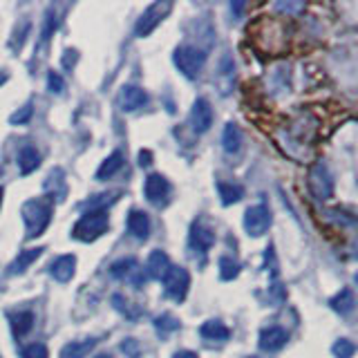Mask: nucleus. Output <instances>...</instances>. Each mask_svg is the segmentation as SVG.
Masks as SVG:
<instances>
[{
    "label": "nucleus",
    "mask_w": 358,
    "mask_h": 358,
    "mask_svg": "<svg viewBox=\"0 0 358 358\" xmlns=\"http://www.w3.org/2000/svg\"><path fill=\"white\" fill-rule=\"evenodd\" d=\"M52 213H54V197H36V200H29L23 204L21 215L27 226L29 240L43 235V231L52 222Z\"/></svg>",
    "instance_id": "obj_1"
},
{
    "label": "nucleus",
    "mask_w": 358,
    "mask_h": 358,
    "mask_svg": "<svg viewBox=\"0 0 358 358\" xmlns=\"http://www.w3.org/2000/svg\"><path fill=\"white\" fill-rule=\"evenodd\" d=\"M110 226L108 220V211H87L81 220H78L72 228V237L81 242H94L99 240Z\"/></svg>",
    "instance_id": "obj_2"
},
{
    "label": "nucleus",
    "mask_w": 358,
    "mask_h": 358,
    "mask_svg": "<svg viewBox=\"0 0 358 358\" xmlns=\"http://www.w3.org/2000/svg\"><path fill=\"white\" fill-rule=\"evenodd\" d=\"M173 63L186 78H197L206 65V54L195 45H179L173 54Z\"/></svg>",
    "instance_id": "obj_3"
},
{
    "label": "nucleus",
    "mask_w": 358,
    "mask_h": 358,
    "mask_svg": "<svg viewBox=\"0 0 358 358\" xmlns=\"http://www.w3.org/2000/svg\"><path fill=\"white\" fill-rule=\"evenodd\" d=\"M307 186H309V193L316 197V200H330L334 195V179H332V173L327 164L323 162H316L312 168H309V175H307Z\"/></svg>",
    "instance_id": "obj_4"
},
{
    "label": "nucleus",
    "mask_w": 358,
    "mask_h": 358,
    "mask_svg": "<svg viewBox=\"0 0 358 358\" xmlns=\"http://www.w3.org/2000/svg\"><path fill=\"white\" fill-rule=\"evenodd\" d=\"M171 9H173V3H168V0H164V3H162V0H159V3H153L142 14V18L137 21V25H135V36L144 38L148 34H153L155 29H157V25L162 23L168 14H171Z\"/></svg>",
    "instance_id": "obj_5"
},
{
    "label": "nucleus",
    "mask_w": 358,
    "mask_h": 358,
    "mask_svg": "<svg viewBox=\"0 0 358 358\" xmlns=\"http://www.w3.org/2000/svg\"><path fill=\"white\" fill-rule=\"evenodd\" d=\"M162 280H164L166 296H171L173 300L182 302L188 293V287H191V275H188L186 268L184 266H171Z\"/></svg>",
    "instance_id": "obj_6"
},
{
    "label": "nucleus",
    "mask_w": 358,
    "mask_h": 358,
    "mask_svg": "<svg viewBox=\"0 0 358 358\" xmlns=\"http://www.w3.org/2000/svg\"><path fill=\"white\" fill-rule=\"evenodd\" d=\"M271 222H273L271 208L264 204H255L244 213V228H246V233L253 237L264 235L268 231V226H271Z\"/></svg>",
    "instance_id": "obj_7"
},
{
    "label": "nucleus",
    "mask_w": 358,
    "mask_h": 358,
    "mask_svg": "<svg viewBox=\"0 0 358 358\" xmlns=\"http://www.w3.org/2000/svg\"><path fill=\"white\" fill-rule=\"evenodd\" d=\"M144 195L153 206H164L168 202V195H171V184H168V179L164 175L153 173L144 182Z\"/></svg>",
    "instance_id": "obj_8"
},
{
    "label": "nucleus",
    "mask_w": 358,
    "mask_h": 358,
    "mask_svg": "<svg viewBox=\"0 0 358 358\" xmlns=\"http://www.w3.org/2000/svg\"><path fill=\"white\" fill-rule=\"evenodd\" d=\"M215 244V228L206 220H197L191 226V248L195 253H208Z\"/></svg>",
    "instance_id": "obj_9"
},
{
    "label": "nucleus",
    "mask_w": 358,
    "mask_h": 358,
    "mask_svg": "<svg viewBox=\"0 0 358 358\" xmlns=\"http://www.w3.org/2000/svg\"><path fill=\"white\" fill-rule=\"evenodd\" d=\"M191 123H193V130L197 135H204L211 130L213 126V108L208 103V99H197L193 103V110H191Z\"/></svg>",
    "instance_id": "obj_10"
},
{
    "label": "nucleus",
    "mask_w": 358,
    "mask_h": 358,
    "mask_svg": "<svg viewBox=\"0 0 358 358\" xmlns=\"http://www.w3.org/2000/svg\"><path fill=\"white\" fill-rule=\"evenodd\" d=\"M119 105H121L123 112H135L142 110L148 105V94L146 90L137 87V85H126L121 92H119Z\"/></svg>",
    "instance_id": "obj_11"
},
{
    "label": "nucleus",
    "mask_w": 358,
    "mask_h": 358,
    "mask_svg": "<svg viewBox=\"0 0 358 358\" xmlns=\"http://www.w3.org/2000/svg\"><path fill=\"white\" fill-rule=\"evenodd\" d=\"M287 341H289V334H287L282 327H266V330H262L260 334V347L264 352H278L282 350V347L287 345Z\"/></svg>",
    "instance_id": "obj_12"
},
{
    "label": "nucleus",
    "mask_w": 358,
    "mask_h": 358,
    "mask_svg": "<svg viewBox=\"0 0 358 358\" xmlns=\"http://www.w3.org/2000/svg\"><path fill=\"white\" fill-rule=\"evenodd\" d=\"M74 268H76V257L74 255H61L49 264V275L58 282H67V280H72Z\"/></svg>",
    "instance_id": "obj_13"
},
{
    "label": "nucleus",
    "mask_w": 358,
    "mask_h": 358,
    "mask_svg": "<svg viewBox=\"0 0 358 358\" xmlns=\"http://www.w3.org/2000/svg\"><path fill=\"white\" fill-rule=\"evenodd\" d=\"M128 233L137 237V240H146L148 233H151V217H148L144 211L133 208L130 215H128Z\"/></svg>",
    "instance_id": "obj_14"
},
{
    "label": "nucleus",
    "mask_w": 358,
    "mask_h": 358,
    "mask_svg": "<svg viewBox=\"0 0 358 358\" xmlns=\"http://www.w3.org/2000/svg\"><path fill=\"white\" fill-rule=\"evenodd\" d=\"M200 336L204 341H213V343H224L231 338V330L222 323V321H206L200 327Z\"/></svg>",
    "instance_id": "obj_15"
},
{
    "label": "nucleus",
    "mask_w": 358,
    "mask_h": 358,
    "mask_svg": "<svg viewBox=\"0 0 358 358\" xmlns=\"http://www.w3.org/2000/svg\"><path fill=\"white\" fill-rule=\"evenodd\" d=\"M96 347V338H83V341H72L61 350V358H85Z\"/></svg>",
    "instance_id": "obj_16"
},
{
    "label": "nucleus",
    "mask_w": 358,
    "mask_h": 358,
    "mask_svg": "<svg viewBox=\"0 0 358 358\" xmlns=\"http://www.w3.org/2000/svg\"><path fill=\"white\" fill-rule=\"evenodd\" d=\"M43 251H45V248H41V246H36V248H25V251H21V253H18L16 260H14L12 264H9V275L23 273L29 264L36 262L38 257H41Z\"/></svg>",
    "instance_id": "obj_17"
},
{
    "label": "nucleus",
    "mask_w": 358,
    "mask_h": 358,
    "mask_svg": "<svg viewBox=\"0 0 358 358\" xmlns=\"http://www.w3.org/2000/svg\"><path fill=\"white\" fill-rule=\"evenodd\" d=\"M168 268H171V260H168V255L164 251H153L151 257H148V264H146L148 275L157 278V280H162Z\"/></svg>",
    "instance_id": "obj_18"
},
{
    "label": "nucleus",
    "mask_w": 358,
    "mask_h": 358,
    "mask_svg": "<svg viewBox=\"0 0 358 358\" xmlns=\"http://www.w3.org/2000/svg\"><path fill=\"white\" fill-rule=\"evenodd\" d=\"M41 166V155L34 146H23L21 153H18V168H21L23 175L34 173L36 168Z\"/></svg>",
    "instance_id": "obj_19"
},
{
    "label": "nucleus",
    "mask_w": 358,
    "mask_h": 358,
    "mask_svg": "<svg viewBox=\"0 0 358 358\" xmlns=\"http://www.w3.org/2000/svg\"><path fill=\"white\" fill-rule=\"evenodd\" d=\"M222 146L228 155H237L242 148V130L235 123H226L222 133Z\"/></svg>",
    "instance_id": "obj_20"
},
{
    "label": "nucleus",
    "mask_w": 358,
    "mask_h": 358,
    "mask_svg": "<svg viewBox=\"0 0 358 358\" xmlns=\"http://www.w3.org/2000/svg\"><path fill=\"white\" fill-rule=\"evenodd\" d=\"M9 321H12V330H14V336L16 338H23L32 332L34 327V314L32 312H18V314H12L9 316Z\"/></svg>",
    "instance_id": "obj_21"
},
{
    "label": "nucleus",
    "mask_w": 358,
    "mask_h": 358,
    "mask_svg": "<svg viewBox=\"0 0 358 358\" xmlns=\"http://www.w3.org/2000/svg\"><path fill=\"white\" fill-rule=\"evenodd\" d=\"M121 166H123V153L121 151H117L112 153L110 157L105 159V162L99 166V171H96V179H110L112 175H117L119 171H121Z\"/></svg>",
    "instance_id": "obj_22"
},
{
    "label": "nucleus",
    "mask_w": 358,
    "mask_h": 358,
    "mask_svg": "<svg viewBox=\"0 0 358 358\" xmlns=\"http://www.w3.org/2000/svg\"><path fill=\"white\" fill-rule=\"evenodd\" d=\"M330 305H332V309L338 312L341 316H350L354 312V307H356L352 289H341V293H336L330 300Z\"/></svg>",
    "instance_id": "obj_23"
},
{
    "label": "nucleus",
    "mask_w": 358,
    "mask_h": 358,
    "mask_svg": "<svg viewBox=\"0 0 358 358\" xmlns=\"http://www.w3.org/2000/svg\"><path fill=\"white\" fill-rule=\"evenodd\" d=\"M217 193L222 197V204H235L244 197V188L240 184H226V182H217Z\"/></svg>",
    "instance_id": "obj_24"
},
{
    "label": "nucleus",
    "mask_w": 358,
    "mask_h": 358,
    "mask_svg": "<svg viewBox=\"0 0 358 358\" xmlns=\"http://www.w3.org/2000/svg\"><path fill=\"white\" fill-rule=\"evenodd\" d=\"M29 32H32V23H29L27 18H23V21L18 23L16 29H14V36H12V41H9V47H12L14 52H18V49L23 47V43H25V38H27Z\"/></svg>",
    "instance_id": "obj_25"
},
{
    "label": "nucleus",
    "mask_w": 358,
    "mask_h": 358,
    "mask_svg": "<svg viewBox=\"0 0 358 358\" xmlns=\"http://www.w3.org/2000/svg\"><path fill=\"white\" fill-rule=\"evenodd\" d=\"M137 268V260L135 257H123V260H119L110 266V275L114 278H126V275H130L133 271Z\"/></svg>",
    "instance_id": "obj_26"
},
{
    "label": "nucleus",
    "mask_w": 358,
    "mask_h": 358,
    "mask_svg": "<svg viewBox=\"0 0 358 358\" xmlns=\"http://www.w3.org/2000/svg\"><path fill=\"white\" fill-rule=\"evenodd\" d=\"M155 327H157V332L171 334V332L179 330V321H177L175 316H171V314H164V316H157L155 318Z\"/></svg>",
    "instance_id": "obj_27"
},
{
    "label": "nucleus",
    "mask_w": 358,
    "mask_h": 358,
    "mask_svg": "<svg viewBox=\"0 0 358 358\" xmlns=\"http://www.w3.org/2000/svg\"><path fill=\"white\" fill-rule=\"evenodd\" d=\"M237 273H240V264L231 257H222L220 260V278L222 280H235Z\"/></svg>",
    "instance_id": "obj_28"
},
{
    "label": "nucleus",
    "mask_w": 358,
    "mask_h": 358,
    "mask_svg": "<svg viewBox=\"0 0 358 358\" xmlns=\"http://www.w3.org/2000/svg\"><path fill=\"white\" fill-rule=\"evenodd\" d=\"M356 352V345L352 341H347V338H341V341H336L334 347H332V354L336 358H352Z\"/></svg>",
    "instance_id": "obj_29"
},
{
    "label": "nucleus",
    "mask_w": 358,
    "mask_h": 358,
    "mask_svg": "<svg viewBox=\"0 0 358 358\" xmlns=\"http://www.w3.org/2000/svg\"><path fill=\"white\" fill-rule=\"evenodd\" d=\"M56 27H58V18L54 14V9H49L47 16H45V27H43V34H41V41L47 43L49 38H52V34L56 32Z\"/></svg>",
    "instance_id": "obj_30"
},
{
    "label": "nucleus",
    "mask_w": 358,
    "mask_h": 358,
    "mask_svg": "<svg viewBox=\"0 0 358 358\" xmlns=\"http://www.w3.org/2000/svg\"><path fill=\"white\" fill-rule=\"evenodd\" d=\"M47 90H49L52 94H63V92H65V81H63V76L58 74V72H54V69L47 74Z\"/></svg>",
    "instance_id": "obj_31"
},
{
    "label": "nucleus",
    "mask_w": 358,
    "mask_h": 358,
    "mask_svg": "<svg viewBox=\"0 0 358 358\" xmlns=\"http://www.w3.org/2000/svg\"><path fill=\"white\" fill-rule=\"evenodd\" d=\"M21 358H49V354L43 343H32L21 352Z\"/></svg>",
    "instance_id": "obj_32"
},
{
    "label": "nucleus",
    "mask_w": 358,
    "mask_h": 358,
    "mask_svg": "<svg viewBox=\"0 0 358 358\" xmlns=\"http://www.w3.org/2000/svg\"><path fill=\"white\" fill-rule=\"evenodd\" d=\"M29 119H32V103H27V105H23L21 110L18 112H14L12 117H9V121H12L14 126L18 123V126H23V123H27Z\"/></svg>",
    "instance_id": "obj_33"
},
{
    "label": "nucleus",
    "mask_w": 358,
    "mask_h": 358,
    "mask_svg": "<svg viewBox=\"0 0 358 358\" xmlns=\"http://www.w3.org/2000/svg\"><path fill=\"white\" fill-rule=\"evenodd\" d=\"M151 159H153L151 151H142V153H139V164H142V166H151L153 164Z\"/></svg>",
    "instance_id": "obj_34"
},
{
    "label": "nucleus",
    "mask_w": 358,
    "mask_h": 358,
    "mask_svg": "<svg viewBox=\"0 0 358 358\" xmlns=\"http://www.w3.org/2000/svg\"><path fill=\"white\" fill-rule=\"evenodd\" d=\"M74 63H76V52H69V49H67L65 56H63V65L65 67H72Z\"/></svg>",
    "instance_id": "obj_35"
},
{
    "label": "nucleus",
    "mask_w": 358,
    "mask_h": 358,
    "mask_svg": "<svg viewBox=\"0 0 358 358\" xmlns=\"http://www.w3.org/2000/svg\"><path fill=\"white\" fill-rule=\"evenodd\" d=\"M173 358H200L195 352H188V350H182V352H175Z\"/></svg>",
    "instance_id": "obj_36"
},
{
    "label": "nucleus",
    "mask_w": 358,
    "mask_h": 358,
    "mask_svg": "<svg viewBox=\"0 0 358 358\" xmlns=\"http://www.w3.org/2000/svg\"><path fill=\"white\" fill-rule=\"evenodd\" d=\"M5 81H7V74H5V72H3V74H0V85H3V83H5Z\"/></svg>",
    "instance_id": "obj_37"
},
{
    "label": "nucleus",
    "mask_w": 358,
    "mask_h": 358,
    "mask_svg": "<svg viewBox=\"0 0 358 358\" xmlns=\"http://www.w3.org/2000/svg\"><path fill=\"white\" fill-rule=\"evenodd\" d=\"M3 195H5V191H3V188H0V204H3Z\"/></svg>",
    "instance_id": "obj_38"
},
{
    "label": "nucleus",
    "mask_w": 358,
    "mask_h": 358,
    "mask_svg": "<svg viewBox=\"0 0 358 358\" xmlns=\"http://www.w3.org/2000/svg\"><path fill=\"white\" fill-rule=\"evenodd\" d=\"M96 358H110V356H105V354H103V356H96Z\"/></svg>",
    "instance_id": "obj_39"
},
{
    "label": "nucleus",
    "mask_w": 358,
    "mask_h": 358,
    "mask_svg": "<svg viewBox=\"0 0 358 358\" xmlns=\"http://www.w3.org/2000/svg\"><path fill=\"white\" fill-rule=\"evenodd\" d=\"M0 175H3V168H0Z\"/></svg>",
    "instance_id": "obj_40"
}]
</instances>
